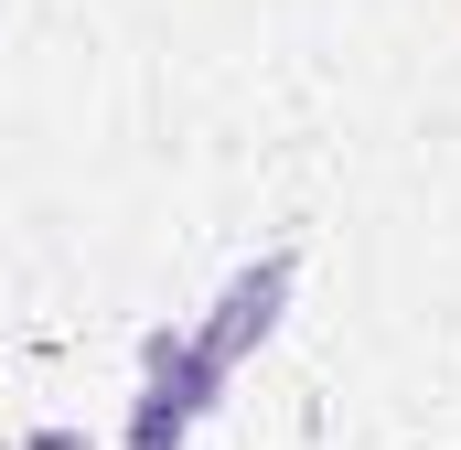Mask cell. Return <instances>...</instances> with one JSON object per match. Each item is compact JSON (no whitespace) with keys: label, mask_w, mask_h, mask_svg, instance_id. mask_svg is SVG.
Segmentation results:
<instances>
[{"label":"cell","mask_w":461,"mask_h":450,"mask_svg":"<svg viewBox=\"0 0 461 450\" xmlns=\"http://www.w3.org/2000/svg\"><path fill=\"white\" fill-rule=\"evenodd\" d=\"M183 429H194V408H183L172 386H140V418H129V450H183Z\"/></svg>","instance_id":"2"},{"label":"cell","mask_w":461,"mask_h":450,"mask_svg":"<svg viewBox=\"0 0 461 450\" xmlns=\"http://www.w3.org/2000/svg\"><path fill=\"white\" fill-rule=\"evenodd\" d=\"M279 301H290V257H258L247 279H226L215 322H204L194 343H172V333H150V343H140L150 386H172V397H183V408L204 418V408H215V386L236 375V354H247V343H258L268 322H279Z\"/></svg>","instance_id":"1"},{"label":"cell","mask_w":461,"mask_h":450,"mask_svg":"<svg viewBox=\"0 0 461 450\" xmlns=\"http://www.w3.org/2000/svg\"><path fill=\"white\" fill-rule=\"evenodd\" d=\"M32 450H97L86 429H32Z\"/></svg>","instance_id":"3"}]
</instances>
